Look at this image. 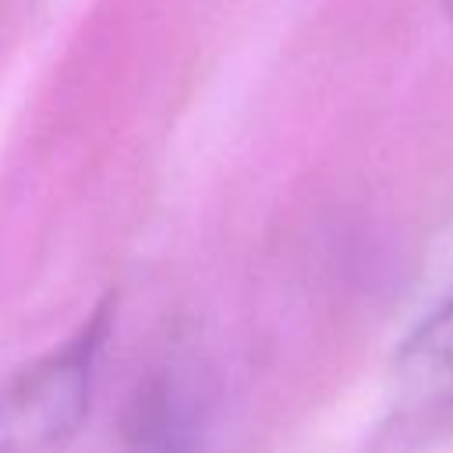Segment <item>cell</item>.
Listing matches in <instances>:
<instances>
[{
  "label": "cell",
  "instance_id": "cell-2",
  "mask_svg": "<svg viewBox=\"0 0 453 453\" xmlns=\"http://www.w3.org/2000/svg\"><path fill=\"white\" fill-rule=\"evenodd\" d=\"M453 439V294L432 308L400 343L389 372L379 442L425 449Z\"/></svg>",
  "mask_w": 453,
  "mask_h": 453
},
{
  "label": "cell",
  "instance_id": "cell-3",
  "mask_svg": "<svg viewBox=\"0 0 453 453\" xmlns=\"http://www.w3.org/2000/svg\"><path fill=\"white\" fill-rule=\"evenodd\" d=\"M439 4H442V14L453 21V0H439Z\"/></svg>",
  "mask_w": 453,
  "mask_h": 453
},
{
  "label": "cell",
  "instance_id": "cell-1",
  "mask_svg": "<svg viewBox=\"0 0 453 453\" xmlns=\"http://www.w3.org/2000/svg\"><path fill=\"white\" fill-rule=\"evenodd\" d=\"M106 315L39 357L0 393V453H57L85 421Z\"/></svg>",
  "mask_w": 453,
  "mask_h": 453
}]
</instances>
